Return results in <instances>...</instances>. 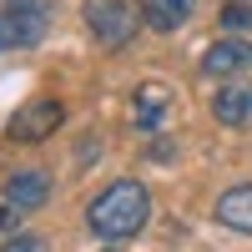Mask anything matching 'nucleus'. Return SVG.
I'll list each match as a JSON object with an SVG mask.
<instances>
[{"label": "nucleus", "instance_id": "1", "mask_svg": "<svg viewBox=\"0 0 252 252\" xmlns=\"http://www.w3.org/2000/svg\"><path fill=\"white\" fill-rule=\"evenodd\" d=\"M146 222H152V197H146V187L131 182V177L111 182L106 192L86 207V227L101 242H126V237H136Z\"/></svg>", "mask_w": 252, "mask_h": 252}, {"label": "nucleus", "instance_id": "2", "mask_svg": "<svg viewBox=\"0 0 252 252\" xmlns=\"http://www.w3.org/2000/svg\"><path fill=\"white\" fill-rule=\"evenodd\" d=\"M46 31H51V5L46 0H15L10 10H0V51L40 46Z\"/></svg>", "mask_w": 252, "mask_h": 252}, {"label": "nucleus", "instance_id": "5", "mask_svg": "<svg viewBox=\"0 0 252 252\" xmlns=\"http://www.w3.org/2000/svg\"><path fill=\"white\" fill-rule=\"evenodd\" d=\"M247 71H252V40L242 35H222L202 51V76L212 81H242Z\"/></svg>", "mask_w": 252, "mask_h": 252}, {"label": "nucleus", "instance_id": "3", "mask_svg": "<svg viewBox=\"0 0 252 252\" xmlns=\"http://www.w3.org/2000/svg\"><path fill=\"white\" fill-rule=\"evenodd\" d=\"M86 26L101 46H126V40L136 35V10L126 5V0H86Z\"/></svg>", "mask_w": 252, "mask_h": 252}, {"label": "nucleus", "instance_id": "7", "mask_svg": "<svg viewBox=\"0 0 252 252\" xmlns=\"http://www.w3.org/2000/svg\"><path fill=\"white\" fill-rule=\"evenodd\" d=\"M212 116L222 126H232V131L252 126V81H227V86L212 96Z\"/></svg>", "mask_w": 252, "mask_h": 252}, {"label": "nucleus", "instance_id": "11", "mask_svg": "<svg viewBox=\"0 0 252 252\" xmlns=\"http://www.w3.org/2000/svg\"><path fill=\"white\" fill-rule=\"evenodd\" d=\"M5 252H51V247H46V237H35V232H15V237H5Z\"/></svg>", "mask_w": 252, "mask_h": 252}, {"label": "nucleus", "instance_id": "6", "mask_svg": "<svg viewBox=\"0 0 252 252\" xmlns=\"http://www.w3.org/2000/svg\"><path fill=\"white\" fill-rule=\"evenodd\" d=\"M5 207H15V212H40V207L51 202V177L46 172H15L5 177Z\"/></svg>", "mask_w": 252, "mask_h": 252}, {"label": "nucleus", "instance_id": "12", "mask_svg": "<svg viewBox=\"0 0 252 252\" xmlns=\"http://www.w3.org/2000/svg\"><path fill=\"white\" fill-rule=\"evenodd\" d=\"M222 20H227V26H252V5H227Z\"/></svg>", "mask_w": 252, "mask_h": 252}, {"label": "nucleus", "instance_id": "9", "mask_svg": "<svg viewBox=\"0 0 252 252\" xmlns=\"http://www.w3.org/2000/svg\"><path fill=\"white\" fill-rule=\"evenodd\" d=\"M141 15L152 31H177L192 15V0H141Z\"/></svg>", "mask_w": 252, "mask_h": 252}, {"label": "nucleus", "instance_id": "8", "mask_svg": "<svg viewBox=\"0 0 252 252\" xmlns=\"http://www.w3.org/2000/svg\"><path fill=\"white\" fill-rule=\"evenodd\" d=\"M217 222L222 227H232V232H247L252 237V182H242V187H227V192L217 197Z\"/></svg>", "mask_w": 252, "mask_h": 252}, {"label": "nucleus", "instance_id": "13", "mask_svg": "<svg viewBox=\"0 0 252 252\" xmlns=\"http://www.w3.org/2000/svg\"><path fill=\"white\" fill-rule=\"evenodd\" d=\"M10 212H15V207H0V227H10Z\"/></svg>", "mask_w": 252, "mask_h": 252}, {"label": "nucleus", "instance_id": "4", "mask_svg": "<svg viewBox=\"0 0 252 252\" xmlns=\"http://www.w3.org/2000/svg\"><path fill=\"white\" fill-rule=\"evenodd\" d=\"M61 116H66V106H61V101H51V96H40V101H26V106H20V111L10 116L5 136H10V141H20V146H35V141L56 136Z\"/></svg>", "mask_w": 252, "mask_h": 252}, {"label": "nucleus", "instance_id": "10", "mask_svg": "<svg viewBox=\"0 0 252 252\" xmlns=\"http://www.w3.org/2000/svg\"><path fill=\"white\" fill-rule=\"evenodd\" d=\"M161 116H166V91L161 86H146L136 96V126H141V131H157Z\"/></svg>", "mask_w": 252, "mask_h": 252}]
</instances>
